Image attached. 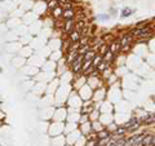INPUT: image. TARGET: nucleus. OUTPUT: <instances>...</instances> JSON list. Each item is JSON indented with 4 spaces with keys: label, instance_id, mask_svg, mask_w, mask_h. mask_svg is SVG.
I'll return each mask as SVG.
<instances>
[{
    "label": "nucleus",
    "instance_id": "obj_1",
    "mask_svg": "<svg viewBox=\"0 0 155 146\" xmlns=\"http://www.w3.org/2000/svg\"><path fill=\"white\" fill-rule=\"evenodd\" d=\"M119 43H120V47L130 45V44H133V43H134V38H133L132 34L128 31V32L123 34V35L119 38Z\"/></svg>",
    "mask_w": 155,
    "mask_h": 146
},
{
    "label": "nucleus",
    "instance_id": "obj_2",
    "mask_svg": "<svg viewBox=\"0 0 155 146\" xmlns=\"http://www.w3.org/2000/svg\"><path fill=\"white\" fill-rule=\"evenodd\" d=\"M141 121V125H151L155 123V113H151V114H146L143 118L140 119Z\"/></svg>",
    "mask_w": 155,
    "mask_h": 146
},
{
    "label": "nucleus",
    "instance_id": "obj_3",
    "mask_svg": "<svg viewBox=\"0 0 155 146\" xmlns=\"http://www.w3.org/2000/svg\"><path fill=\"white\" fill-rule=\"evenodd\" d=\"M80 129V132H81V134L83 136H87V134H89L91 132H92V121L91 120H88L87 123H84V124H80V127H79Z\"/></svg>",
    "mask_w": 155,
    "mask_h": 146
},
{
    "label": "nucleus",
    "instance_id": "obj_4",
    "mask_svg": "<svg viewBox=\"0 0 155 146\" xmlns=\"http://www.w3.org/2000/svg\"><path fill=\"white\" fill-rule=\"evenodd\" d=\"M136 12V9L134 8H130V7H125L122 9V12H120V17L122 18H127V17H130V16H133Z\"/></svg>",
    "mask_w": 155,
    "mask_h": 146
},
{
    "label": "nucleus",
    "instance_id": "obj_5",
    "mask_svg": "<svg viewBox=\"0 0 155 146\" xmlns=\"http://www.w3.org/2000/svg\"><path fill=\"white\" fill-rule=\"evenodd\" d=\"M76 13L74 12V9H67V11H64V14H62V18L67 21V19H75Z\"/></svg>",
    "mask_w": 155,
    "mask_h": 146
},
{
    "label": "nucleus",
    "instance_id": "obj_6",
    "mask_svg": "<svg viewBox=\"0 0 155 146\" xmlns=\"http://www.w3.org/2000/svg\"><path fill=\"white\" fill-rule=\"evenodd\" d=\"M69 38H70V40H71L72 43H79V40L81 39V34H80V31L74 30V31H72L70 35H69Z\"/></svg>",
    "mask_w": 155,
    "mask_h": 146
},
{
    "label": "nucleus",
    "instance_id": "obj_7",
    "mask_svg": "<svg viewBox=\"0 0 155 146\" xmlns=\"http://www.w3.org/2000/svg\"><path fill=\"white\" fill-rule=\"evenodd\" d=\"M96 56H97V51L92 48V49L87 52L83 57H84V61H93V58H94Z\"/></svg>",
    "mask_w": 155,
    "mask_h": 146
},
{
    "label": "nucleus",
    "instance_id": "obj_8",
    "mask_svg": "<svg viewBox=\"0 0 155 146\" xmlns=\"http://www.w3.org/2000/svg\"><path fill=\"white\" fill-rule=\"evenodd\" d=\"M62 14H64V9H62L61 7H57L52 11V16L54 19H58V18H62Z\"/></svg>",
    "mask_w": 155,
    "mask_h": 146
},
{
    "label": "nucleus",
    "instance_id": "obj_9",
    "mask_svg": "<svg viewBox=\"0 0 155 146\" xmlns=\"http://www.w3.org/2000/svg\"><path fill=\"white\" fill-rule=\"evenodd\" d=\"M102 62H104V57L101 56V55H98V53H97V56L93 58V61H92V66L96 67V69H97V67H98L101 64H102Z\"/></svg>",
    "mask_w": 155,
    "mask_h": 146
},
{
    "label": "nucleus",
    "instance_id": "obj_10",
    "mask_svg": "<svg viewBox=\"0 0 155 146\" xmlns=\"http://www.w3.org/2000/svg\"><path fill=\"white\" fill-rule=\"evenodd\" d=\"M151 141H153V134L146 132V134H145V137L142 140L141 146H151Z\"/></svg>",
    "mask_w": 155,
    "mask_h": 146
},
{
    "label": "nucleus",
    "instance_id": "obj_11",
    "mask_svg": "<svg viewBox=\"0 0 155 146\" xmlns=\"http://www.w3.org/2000/svg\"><path fill=\"white\" fill-rule=\"evenodd\" d=\"M97 136H98V140H102V138H107V137H111V133L109 132L107 129H102V131H100L98 133H97Z\"/></svg>",
    "mask_w": 155,
    "mask_h": 146
},
{
    "label": "nucleus",
    "instance_id": "obj_12",
    "mask_svg": "<svg viewBox=\"0 0 155 146\" xmlns=\"http://www.w3.org/2000/svg\"><path fill=\"white\" fill-rule=\"evenodd\" d=\"M147 26H151V23H150L149 19H143L141 22H137L136 23L134 27H138V28H143V27H147Z\"/></svg>",
    "mask_w": 155,
    "mask_h": 146
},
{
    "label": "nucleus",
    "instance_id": "obj_13",
    "mask_svg": "<svg viewBox=\"0 0 155 146\" xmlns=\"http://www.w3.org/2000/svg\"><path fill=\"white\" fill-rule=\"evenodd\" d=\"M97 19H98V21H109L110 19V14L109 13H101V14H98V16H97Z\"/></svg>",
    "mask_w": 155,
    "mask_h": 146
},
{
    "label": "nucleus",
    "instance_id": "obj_14",
    "mask_svg": "<svg viewBox=\"0 0 155 146\" xmlns=\"http://www.w3.org/2000/svg\"><path fill=\"white\" fill-rule=\"evenodd\" d=\"M125 140H127V136H124V137H120L118 140H115L114 145L115 146H124L125 145Z\"/></svg>",
    "mask_w": 155,
    "mask_h": 146
},
{
    "label": "nucleus",
    "instance_id": "obj_15",
    "mask_svg": "<svg viewBox=\"0 0 155 146\" xmlns=\"http://www.w3.org/2000/svg\"><path fill=\"white\" fill-rule=\"evenodd\" d=\"M132 49V44L130 45H124V47H120V53H127Z\"/></svg>",
    "mask_w": 155,
    "mask_h": 146
},
{
    "label": "nucleus",
    "instance_id": "obj_16",
    "mask_svg": "<svg viewBox=\"0 0 155 146\" xmlns=\"http://www.w3.org/2000/svg\"><path fill=\"white\" fill-rule=\"evenodd\" d=\"M109 14H110V17H115L118 13H116V9L113 7V8H110V12H109Z\"/></svg>",
    "mask_w": 155,
    "mask_h": 146
},
{
    "label": "nucleus",
    "instance_id": "obj_17",
    "mask_svg": "<svg viewBox=\"0 0 155 146\" xmlns=\"http://www.w3.org/2000/svg\"><path fill=\"white\" fill-rule=\"evenodd\" d=\"M56 2L60 4V5H62V4H65V3H69L70 0H56Z\"/></svg>",
    "mask_w": 155,
    "mask_h": 146
},
{
    "label": "nucleus",
    "instance_id": "obj_18",
    "mask_svg": "<svg viewBox=\"0 0 155 146\" xmlns=\"http://www.w3.org/2000/svg\"><path fill=\"white\" fill-rule=\"evenodd\" d=\"M151 146H155V133L153 134V141H151Z\"/></svg>",
    "mask_w": 155,
    "mask_h": 146
},
{
    "label": "nucleus",
    "instance_id": "obj_19",
    "mask_svg": "<svg viewBox=\"0 0 155 146\" xmlns=\"http://www.w3.org/2000/svg\"><path fill=\"white\" fill-rule=\"evenodd\" d=\"M114 142H115V141H114L113 138H111V142H110V144H107L106 146H115V145H114Z\"/></svg>",
    "mask_w": 155,
    "mask_h": 146
},
{
    "label": "nucleus",
    "instance_id": "obj_20",
    "mask_svg": "<svg viewBox=\"0 0 155 146\" xmlns=\"http://www.w3.org/2000/svg\"><path fill=\"white\" fill-rule=\"evenodd\" d=\"M151 28H153V32H154V36H155V23H151Z\"/></svg>",
    "mask_w": 155,
    "mask_h": 146
}]
</instances>
